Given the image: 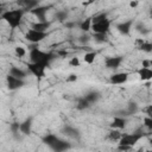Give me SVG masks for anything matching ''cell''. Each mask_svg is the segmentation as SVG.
<instances>
[{"mask_svg":"<svg viewBox=\"0 0 152 152\" xmlns=\"http://www.w3.org/2000/svg\"><path fill=\"white\" fill-rule=\"evenodd\" d=\"M95 58H96V52L95 51H89V52H86V55L83 57V61L87 64H93Z\"/></svg>","mask_w":152,"mask_h":152,"instance_id":"cell-28","label":"cell"},{"mask_svg":"<svg viewBox=\"0 0 152 152\" xmlns=\"http://www.w3.org/2000/svg\"><path fill=\"white\" fill-rule=\"evenodd\" d=\"M8 74H10V75H12V76H14V77L23 78V80L26 77V71H24L23 69L18 68V66H12V68L10 69Z\"/></svg>","mask_w":152,"mask_h":152,"instance_id":"cell-21","label":"cell"},{"mask_svg":"<svg viewBox=\"0 0 152 152\" xmlns=\"http://www.w3.org/2000/svg\"><path fill=\"white\" fill-rule=\"evenodd\" d=\"M40 0H17V4L24 11H31L39 5Z\"/></svg>","mask_w":152,"mask_h":152,"instance_id":"cell-14","label":"cell"},{"mask_svg":"<svg viewBox=\"0 0 152 152\" xmlns=\"http://www.w3.org/2000/svg\"><path fill=\"white\" fill-rule=\"evenodd\" d=\"M152 65V61L151 59H142V66L144 68H150Z\"/></svg>","mask_w":152,"mask_h":152,"instance_id":"cell-36","label":"cell"},{"mask_svg":"<svg viewBox=\"0 0 152 152\" xmlns=\"http://www.w3.org/2000/svg\"><path fill=\"white\" fill-rule=\"evenodd\" d=\"M62 133H63L64 135L71 138V139H76V140H78V139L81 138V133H80V131H78L76 127H72V126H70V125H65V126L62 128Z\"/></svg>","mask_w":152,"mask_h":152,"instance_id":"cell-11","label":"cell"},{"mask_svg":"<svg viewBox=\"0 0 152 152\" xmlns=\"http://www.w3.org/2000/svg\"><path fill=\"white\" fill-rule=\"evenodd\" d=\"M144 110H145V113H146L147 116H151V118H152V106H151V104H148Z\"/></svg>","mask_w":152,"mask_h":152,"instance_id":"cell-38","label":"cell"},{"mask_svg":"<svg viewBox=\"0 0 152 152\" xmlns=\"http://www.w3.org/2000/svg\"><path fill=\"white\" fill-rule=\"evenodd\" d=\"M58 137L56 135V134H52V133H48V134H45L43 138H42V141L45 144V145H48V146H50L56 139H57Z\"/></svg>","mask_w":152,"mask_h":152,"instance_id":"cell-24","label":"cell"},{"mask_svg":"<svg viewBox=\"0 0 152 152\" xmlns=\"http://www.w3.org/2000/svg\"><path fill=\"white\" fill-rule=\"evenodd\" d=\"M90 27H91V18H87V19H84L83 21L80 23V28H81L83 32L90 31Z\"/></svg>","mask_w":152,"mask_h":152,"instance_id":"cell-26","label":"cell"},{"mask_svg":"<svg viewBox=\"0 0 152 152\" xmlns=\"http://www.w3.org/2000/svg\"><path fill=\"white\" fill-rule=\"evenodd\" d=\"M68 12L66 11H57V13H56V19L58 20V21H65L66 19H68Z\"/></svg>","mask_w":152,"mask_h":152,"instance_id":"cell-30","label":"cell"},{"mask_svg":"<svg viewBox=\"0 0 152 152\" xmlns=\"http://www.w3.org/2000/svg\"><path fill=\"white\" fill-rule=\"evenodd\" d=\"M75 26H76V23H74V21H66L65 23V27L66 28H72Z\"/></svg>","mask_w":152,"mask_h":152,"instance_id":"cell-39","label":"cell"},{"mask_svg":"<svg viewBox=\"0 0 152 152\" xmlns=\"http://www.w3.org/2000/svg\"><path fill=\"white\" fill-rule=\"evenodd\" d=\"M84 97L88 100V102H89L90 104H93V103H96V102L100 100L101 94H100L97 90H90V91H88V93L84 95Z\"/></svg>","mask_w":152,"mask_h":152,"instance_id":"cell-20","label":"cell"},{"mask_svg":"<svg viewBox=\"0 0 152 152\" xmlns=\"http://www.w3.org/2000/svg\"><path fill=\"white\" fill-rule=\"evenodd\" d=\"M51 26V23L50 21H37V23H33L31 25V28L36 30V31H40V32H46V30Z\"/></svg>","mask_w":152,"mask_h":152,"instance_id":"cell-19","label":"cell"},{"mask_svg":"<svg viewBox=\"0 0 152 152\" xmlns=\"http://www.w3.org/2000/svg\"><path fill=\"white\" fill-rule=\"evenodd\" d=\"M133 20L129 19V20H126V21H122V23H119L116 24V30L124 34V36H128L131 33V30H132V26H133Z\"/></svg>","mask_w":152,"mask_h":152,"instance_id":"cell-12","label":"cell"},{"mask_svg":"<svg viewBox=\"0 0 152 152\" xmlns=\"http://www.w3.org/2000/svg\"><path fill=\"white\" fill-rule=\"evenodd\" d=\"M50 7L51 6H40V5H38L37 7H34L30 12L38 18V21H46V17L45 15H46V12L50 10Z\"/></svg>","mask_w":152,"mask_h":152,"instance_id":"cell-10","label":"cell"},{"mask_svg":"<svg viewBox=\"0 0 152 152\" xmlns=\"http://www.w3.org/2000/svg\"><path fill=\"white\" fill-rule=\"evenodd\" d=\"M93 38L96 43H107L108 42V36L107 33H94L93 34Z\"/></svg>","mask_w":152,"mask_h":152,"instance_id":"cell-27","label":"cell"},{"mask_svg":"<svg viewBox=\"0 0 152 152\" xmlns=\"http://www.w3.org/2000/svg\"><path fill=\"white\" fill-rule=\"evenodd\" d=\"M0 10H2V5L1 4H0Z\"/></svg>","mask_w":152,"mask_h":152,"instance_id":"cell-42","label":"cell"},{"mask_svg":"<svg viewBox=\"0 0 152 152\" xmlns=\"http://www.w3.org/2000/svg\"><path fill=\"white\" fill-rule=\"evenodd\" d=\"M33 120L32 118H27L25 119L23 122H20V133L24 134V135H28L31 134V131H32V124Z\"/></svg>","mask_w":152,"mask_h":152,"instance_id":"cell-16","label":"cell"},{"mask_svg":"<svg viewBox=\"0 0 152 152\" xmlns=\"http://www.w3.org/2000/svg\"><path fill=\"white\" fill-rule=\"evenodd\" d=\"M90 36L89 34H87V32L84 33V34H82V36H80V38H78V42L82 44V45H86V44H88L89 42H90Z\"/></svg>","mask_w":152,"mask_h":152,"instance_id":"cell-32","label":"cell"},{"mask_svg":"<svg viewBox=\"0 0 152 152\" xmlns=\"http://www.w3.org/2000/svg\"><path fill=\"white\" fill-rule=\"evenodd\" d=\"M45 69H46V66H44L43 64L32 63V62H30V63L27 64V70H28L33 76H36L37 78H43V77H45Z\"/></svg>","mask_w":152,"mask_h":152,"instance_id":"cell-7","label":"cell"},{"mask_svg":"<svg viewBox=\"0 0 152 152\" xmlns=\"http://www.w3.org/2000/svg\"><path fill=\"white\" fill-rule=\"evenodd\" d=\"M24 13H25V11H24L23 8L5 11V12H2L1 19L5 20V21L7 23V25H8L12 30H15L17 27L20 26L21 20H23V17H24Z\"/></svg>","mask_w":152,"mask_h":152,"instance_id":"cell-2","label":"cell"},{"mask_svg":"<svg viewBox=\"0 0 152 152\" xmlns=\"http://www.w3.org/2000/svg\"><path fill=\"white\" fill-rule=\"evenodd\" d=\"M52 151H56V152H63V151H66L69 148H71V144L66 140H63L61 138H57L50 146H49Z\"/></svg>","mask_w":152,"mask_h":152,"instance_id":"cell-9","label":"cell"},{"mask_svg":"<svg viewBox=\"0 0 152 152\" xmlns=\"http://www.w3.org/2000/svg\"><path fill=\"white\" fill-rule=\"evenodd\" d=\"M135 46L138 50H141L146 53H151L152 52V44L150 42H146L144 39H137L135 40Z\"/></svg>","mask_w":152,"mask_h":152,"instance_id":"cell-17","label":"cell"},{"mask_svg":"<svg viewBox=\"0 0 152 152\" xmlns=\"http://www.w3.org/2000/svg\"><path fill=\"white\" fill-rule=\"evenodd\" d=\"M48 32H40V31H36L33 28H28L27 32L25 33V38L26 40H28L32 44H38L39 42L44 40L48 37Z\"/></svg>","mask_w":152,"mask_h":152,"instance_id":"cell-5","label":"cell"},{"mask_svg":"<svg viewBox=\"0 0 152 152\" xmlns=\"http://www.w3.org/2000/svg\"><path fill=\"white\" fill-rule=\"evenodd\" d=\"M14 52H15V56L17 57H24L26 55V50L21 46H15L14 48Z\"/></svg>","mask_w":152,"mask_h":152,"instance_id":"cell-33","label":"cell"},{"mask_svg":"<svg viewBox=\"0 0 152 152\" xmlns=\"http://www.w3.org/2000/svg\"><path fill=\"white\" fill-rule=\"evenodd\" d=\"M30 61L32 63H38V64H43L44 66H50L51 61L55 58V55L51 52H45L40 49H38L37 46H31L30 48Z\"/></svg>","mask_w":152,"mask_h":152,"instance_id":"cell-1","label":"cell"},{"mask_svg":"<svg viewBox=\"0 0 152 152\" xmlns=\"http://www.w3.org/2000/svg\"><path fill=\"white\" fill-rule=\"evenodd\" d=\"M144 126L148 129V131H151L152 129V118L151 116H145L144 118Z\"/></svg>","mask_w":152,"mask_h":152,"instance_id":"cell-34","label":"cell"},{"mask_svg":"<svg viewBox=\"0 0 152 152\" xmlns=\"http://www.w3.org/2000/svg\"><path fill=\"white\" fill-rule=\"evenodd\" d=\"M135 30L138 31V32H140V33H142V34H146V33H148L150 31L145 27V25L144 24H141V23H138V24H135Z\"/></svg>","mask_w":152,"mask_h":152,"instance_id":"cell-31","label":"cell"},{"mask_svg":"<svg viewBox=\"0 0 152 152\" xmlns=\"http://www.w3.org/2000/svg\"><path fill=\"white\" fill-rule=\"evenodd\" d=\"M90 107V103L88 102V100L83 96V97H80L78 100H77V104H76V108L78 109V110H84V109H87V108H89Z\"/></svg>","mask_w":152,"mask_h":152,"instance_id":"cell-22","label":"cell"},{"mask_svg":"<svg viewBox=\"0 0 152 152\" xmlns=\"http://www.w3.org/2000/svg\"><path fill=\"white\" fill-rule=\"evenodd\" d=\"M128 76L129 75L127 72H116V74H113L109 77V82L112 84H124V83L127 82Z\"/></svg>","mask_w":152,"mask_h":152,"instance_id":"cell-13","label":"cell"},{"mask_svg":"<svg viewBox=\"0 0 152 152\" xmlns=\"http://www.w3.org/2000/svg\"><path fill=\"white\" fill-rule=\"evenodd\" d=\"M138 4H139V2H138L137 0H133V1H131V2H129V7L134 8V7H137V6H138Z\"/></svg>","mask_w":152,"mask_h":152,"instance_id":"cell-40","label":"cell"},{"mask_svg":"<svg viewBox=\"0 0 152 152\" xmlns=\"http://www.w3.org/2000/svg\"><path fill=\"white\" fill-rule=\"evenodd\" d=\"M137 72H138L139 77H140V80H142V81H151V78H152V70H151V68L141 66Z\"/></svg>","mask_w":152,"mask_h":152,"instance_id":"cell-18","label":"cell"},{"mask_svg":"<svg viewBox=\"0 0 152 152\" xmlns=\"http://www.w3.org/2000/svg\"><path fill=\"white\" fill-rule=\"evenodd\" d=\"M122 61H124L122 56H109V57L104 58V65H106L107 69L115 70L121 65Z\"/></svg>","mask_w":152,"mask_h":152,"instance_id":"cell-8","label":"cell"},{"mask_svg":"<svg viewBox=\"0 0 152 152\" xmlns=\"http://www.w3.org/2000/svg\"><path fill=\"white\" fill-rule=\"evenodd\" d=\"M126 124H127V120L125 116H119V115H115L112 124H110V127L112 128H115V129H124L126 127Z\"/></svg>","mask_w":152,"mask_h":152,"instance_id":"cell-15","label":"cell"},{"mask_svg":"<svg viewBox=\"0 0 152 152\" xmlns=\"http://www.w3.org/2000/svg\"><path fill=\"white\" fill-rule=\"evenodd\" d=\"M69 64L71 66H80V59H78V57H72L69 61Z\"/></svg>","mask_w":152,"mask_h":152,"instance_id":"cell-35","label":"cell"},{"mask_svg":"<svg viewBox=\"0 0 152 152\" xmlns=\"http://www.w3.org/2000/svg\"><path fill=\"white\" fill-rule=\"evenodd\" d=\"M126 110L128 112L129 115H133V114H135V113L139 110V106H138L137 102H129L128 106H127V109H126Z\"/></svg>","mask_w":152,"mask_h":152,"instance_id":"cell-29","label":"cell"},{"mask_svg":"<svg viewBox=\"0 0 152 152\" xmlns=\"http://www.w3.org/2000/svg\"><path fill=\"white\" fill-rule=\"evenodd\" d=\"M121 135H122V133H120L119 129L112 128V131H109V133H108V139L110 141H118Z\"/></svg>","mask_w":152,"mask_h":152,"instance_id":"cell-25","label":"cell"},{"mask_svg":"<svg viewBox=\"0 0 152 152\" xmlns=\"http://www.w3.org/2000/svg\"><path fill=\"white\" fill-rule=\"evenodd\" d=\"M94 33H108L110 30V20L107 13H100L91 18V27Z\"/></svg>","mask_w":152,"mask_h":152,"instance_id":"cell-3","label":"cell"},{"mask_svg":"<svg viewBox=\"0 0 152 152\" xmlns=\"http://www.w3.org/2000/svg\"><path fill=\"white\" fill-rule=\"evenodd\" d=\"M146 134L142 132V129H137L135 132L133 133H122V135L120 137V139L118 140L119 141V145H126V146H129V147H133L140 139H142Z\"/></svg>","mask_w":152,"mask_h":152,"instance_id":"cell-4","label":"cell"},{"mask_svg":"<svg viewBox=\"0 0 152 152\" xmlns=\"http://www.w3.org/2000/svg\"><path fill=\"white\" fill-rule=\"evenodd\" d=\"M76 81H77L76 74H71V75H69V77L66 78V82H76Z\"/></svg>","mask_w":152,"mask_h":152,"instance_id":"cell-37","label":"cell"},{"mask_svg":"<svg viewBox=\"0 0 152 152\" xmlns=\"http://www.w3.org/2000/svg\"><path fill=\"white\" fill-rule=\"evenodd\" d=\"M10 129H11V132L14 135L15 139H20V137H19V133H20V124L19 122H12L10 125Z\"/></svg>","mask_w":152,"mask_h":152,"instance_id":"cell-23","label":"cell"},{"mask_svg":"<svg viewBox=\"0 0 152 152\" xmlns=\"http://www.w3.org/2000/svg\"><path fill=\"white\" fill-rule=\"evenodd\" d=\"M25 84L24 80L23 78H18V77H14L12 75H7L6 76V86H7V89L8 90H18L20 88H23Z\"/></svg>","mask_w":152,"mask_h":152,"instance_id":"cell-6","label":"cell"},{"mask_svg":"<svg viewBox=\"0 0 152 152\" xmlns=\"http://www.w3.org/2000/svg\"><path fill=\"white\" fill-rule=\"evenodd\" d=\"M2 12H4V11H2V10H0V19H1V15H2Z\"/></svg>","mask_w":152,"mask_h":152,"instance_id":"cell-41","label":"cell"}]
</instances>
